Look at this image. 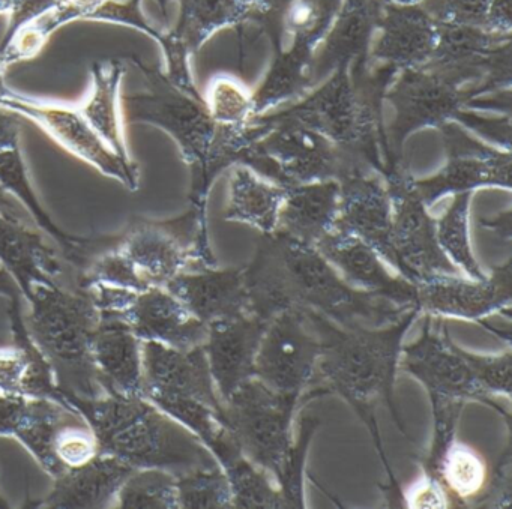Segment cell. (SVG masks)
I'll return each mask as SVG.
<instances>
[{"mask_svg":"<svg viewBox=\"0 0 512 509\" xmlns=\"http://www.w3.org/2000/svg\"><path fill=\"white\" fill-rule=\"evenodd\" d=\"M244 277L250 314L266 320L287 308H307L343 328H383L409 311L350 286L316 248L278 230L262 236Z\"/></svg>","mask_w":512,"mask_h":509,"instance_id":"cell-1","label":"cell"},{"mask_svg":"<svg viewBox=\"0 0 512 509\" xmlns=\"http://www.w3.org/2000/svg\"><path fill=\"white\" fill-rule=\"evenodd\" d=\"M320 341L319 362L311 388L337 394L355 410L371 434L377 454L385 466L389 484L386 490L389 506H403V490L389 466L377 427V410L385 406L400 433L410 439L395 404L394 385L400 365L401 350L407 331L418 319L409 310L400 320L383 328L347 329L317 311L298 308Z\"/></svg>","mask_w":512,"mask_h":509,"instance_id":"cell-2","label":"cell"},{"mask_svg":"<svg viewBox=\"0 0 512 509\" xmlns=\"http://www.w3.org/2000/svg\"><path fill=\"white\" fill-rule=\"evenodd\" d=\"M397 68L370 70L367 59L335 71L311 97L284 112L256 119L257 124L292 122L331 140L359 172L383 173L388 158L382 128V100Z\"/></svg>","mask_w":512,"mask_h":509,"instance_id":"cell-3","label":"cell"},{"mask_svg":"<svg viewBox=\"0 0 512 509\" xmlns=\"http://www.w3.org/2000/svg\"><path fill=\"white\" fill-rule=\"evenodd\" d=\"M61 395L85 416L101 454L119 458L133 469L155 467L181 476L220 466L196 434L143 394Z\"/></svg>","mask_w":512,"mask_h":509,"instance_id":"cell-4","label":"cell"},{"mask_svg":"<svg viewBox=\"0 0 512 509\" xmlns=\"http://www.w3.org/2000/svg\"><path fill=\"white\" fill-rule=\"evenodd\" d=\"M26 328L61 394L77 398L104 395L92 361V337L100 311L91 293L70 284L37 286L25 295Z\"/></svg>","mask_w":512,"mask_h":509,"instance_id":"cell-5","label":"cell"},{"mask_svg":"<svg viewBox=\"0 0 512 509\" xmlns=\"http://www.w3.org/2000/svg\"><path fill=\"white\" fill-rule=\"evenodd\" d=\"M398 370L418 380L431 401L433 409V439L431 442H451L457 431L461 412L467 403H482L511 422L505 412L488 394L457 352L448 326L442 323L439 331L431 326V316L425 314L421 337L401 350Z\"/></svg>","mask_w":512,"mask_h":509,"instance_id":"cell-6","label":"cell"},{"mask_svg":"<svg viewBox=\"0 0 512 509\" xmlns=\"http://www.w3.org/2000/svg\"><path fill=\"white\" fill-rule=\"evenodd\" d=\"M328 395L322 388L307 394H281L259 379L247 380L223 401L220 421L242 454L277 479L293 445V419L299 404Z\"/></svg>","mask_w":512,"mask_h":509,"instance_id":"cell-7","label":"cell"},{"mask_svg":"<svg viewBox=\"0 0 512 509\" xmlns=\"http://www.w3.org/2000/svg\"><path fill=\"white\" fill-rule=\"evenodd\" d=\"M130 61L142 73L145 89L136 94H121L122 122L154 125L167 131L178 142L194 175L205 166L218 131L206 101L197 89L188 91L167 74L152 70L137 59Z\"/></svg>","mask_w":512,"mask_h":509,"instance_id":"cell-8","label":"cell"},{"mask_svg":"<svg viewBox=\"0 0 512 509\" xmlns=\"http://www.w3.org/2000/svg\"><path fill=\"white\" fill-rule=\"evenodd\" d=\"M118 239L122 253L149 286L164 287L182 272L217 268L206 212L194 206L172 220L133 217Z\"/></svg>","mask_w":512,"mask_h":509,"instance_id":"cell-9","label":"cell"},{"mask_svg":"<svg viewBox=\"0 0 512 509\" xmlns=\"http://www.w3.org/2000/svg\"><path fill=\"white\" fill-rule=\"evenodd\" d=\"M257 124V122H256ZM262 125L265 134L251 143L242 164L283 187L319 181H341L359 172L349 158L322 134L292 124Z\"/></svg>","mask_w":512,"mask_h":509,"instance_id":"cell-10","label":"cell"},{"mask_svg":"<svg viewBox=\"0 0 512 509\" xmlns=\"http://www.w3.org/2000/svg\"><path fill=\"white\" fill-rule=\"evenodd\" d=\"M382 176L391 199L392 250L401 277L418 283L437 275H460L437 242L436 220L419 197L404 158L385 166Z\"/></svg>","mask_w":512,"mask_h":509,"instance_id":"cell-11","label":"cell"},{"mask_svg":"<svg viewBox=\"0 0 512 509\" xmlns=\"http://www.w3.org/2000/svg\"><path fill=\"white\" fill-rule=\"evenodd\" d=\"M85 290L91 293L100 313L121 317L142 341L190 350L203 346L208 338V325L194 317L166 287L128 290L94 286Z\"/></svg>","mask_w":512,"mask_h":509,"instance_id":"cell-12","label":"cell"},{"mask_svg":"<svg viewBox=\"0 0 512 509\" xmlns=\"http://www.w3.org/2000/svg\"><path fill=\"white\" fill-rule=\"evenodd\" d=\"M485 94L484 86L463 89L452 80L425 67L406 68L395 88L388 94L395 118L385 133L389 155L383 166L403 158L401 148L413 131L440 127L454 121L476 95Z\"/></svg>","mask_w":512,"mask_h":509,"instance_id":"cell-13","label":"cell"},{"mask_svg":"<svg viewBox=\"0 0 512 509\" xmlns=\"http://www.w3.org/2000/svg\"><path fill=\"white\" fill-rule=\"evenodd\" d=\"M0 109L16 113L40 125L65 151L121 182L130 191L139 187V170L134 161H125L92 130L82 113L74 107L41 103L10 89L0 80Z\"/></svg>","mask_w":512,"mask_h":509,"instance_id":"cell-14","label":"cell"},{"mask_svg":"<svg viewBox=\"0 0 512 509\" xmlns=\"http://www.w3.org/2000/svg\"><path fill=\"white\" fill-rule=\"evenodd\" d=\"M320 352L319 338L302 311L287 308L266 326L254 362V377L281 394H307Z\"/></svg>","mask_w":512,"mask_h":509,"instance_id":"cell-15","label":"cell"},{"mask_svg":"<svg viewBox=\"0 0 512 509\" xmlns=\"http://www.w3.org/2000/svg\"><path fill=\"white\" fill-rule=\"evenodd\" d=\"M448 163L436 175L415 181L425 206L446 194L472 193L479 187L511 188V152H500L476 142L451 122L440 125Z\"/></svg>","mask_w":512,"mask_h":509,"instance_id":"cell-16","label":"cell"},{"mask_svg":"<svg viewBox=\"0 0 512 509\" xmlns=\"http://www.w3.org/2000/svg\"><path fill=\"white\" fill-rule=\"evenodd\" d=\"M416 284V310L431 317H452L484 325L491 314H506L512 304V262L496 266L484 280L437 275Z\"/></svg>","mask_w":512,"mask_h":509,"instance_id":"cell-17","label":"cell"},{"mask_svg":"<svg viewBox=\"0 0 512 509\" xmlns=\"http://www.w3.org/2000/svg\"><path fill=\"white\" fill-rule=\"evenodd\" d=\"M46 236L25 220L22 209L0 208V265L19 284L23 298L37 286H76L73 269Z\"/></svg>","mask_w":512,"mask_h":509,"instance_id":"cell-18","label":"cell"},{"mask_svg":"<svg viewBox=\"0 0 512 509\" xmlns=\"http://www.w3.org/2000/svg\"><path fill=\"white\" fill-rule=\"evenodd\" d=\"M142 394L148 400L185 398L223 412L203 346L173 349L154 341H143Z\"/></svg>","mask_w":512,"mask_h":509,"instance_id":"cell-19","label":"cell"},{"mask_svg":"<svg viewBox=\"0 0 512 509\" xmlns=\"http://www.w3.org/2000/svg\"><path fill=\"white\" fill-rule=\"evenodd\" d=\"M340 202L332 230L367 242L383 260L397 266L392 250V206L386 185L373 173H355L338 181Z\"/></svg>","mask_w":512,"mask_h":509,"instance_id":"cell-20","label":"cell"},{"mask_svg":"<svg viewBox=\"0 0 512 509\" xmlns=\"http://www.w3.org/2000/svg\"><path fill=\"white\" fill-rule=\"evenodd\" d=\"M314 248L340 269L350 286L382 296L398 307L416 310V284L404 277H392L379 254L358 236L331 230Z\"/></svg>","mask_w":512,"mask_h":509,"instance_id":"cell-21","label":"cell"},{"mask_svg":"<svg viewBox=\"0 0 512 509\" xmlns=\"http://www.w3.org/2000/svg\"><path fill=\"white\" fill-rule=\"evenodd\" d=\"M269 320L247 314L212 323L203 343L221 403L254 377V362Z\"/></svg>","mask_w":512,"mask_h":509,"instance_id":"cell-22","label":"cell"},{"mask_svg":"<svg viewBox=\"0 0 512 509\" xmlns=\"http://www.w3.org/2000/svg\"><path fill=\"white\" fill-rule=\"evenodd\" d=\"M164 287L208 326L250 314L244 266L182 272Z\"/></svg>","mask_w":512,"mask_h":509,"instance_id":"cell-23","label":"cell"},{"mask_svg":"<svg viewBox=\"0 0 512 509\" xmlns=\"http://www.w3.org/2000/svg\"><path fill=\"white\" fill-rule=\"evenodd\" d=\"M10 337H0V395L56 397L55 377L29 335L23 302H8Z\"/></svg>","mask_w":512,"mask_h":509,"instance_id":"cell-24","label":"cell"},{"mask_svg":"<svg viewBox=\"0 0 512 509\" xmlns=\"http://www.w3.org/2000/svg\"><path fill=\"white\" fill-rule=\"evenodd\" d=\"M142 346L121 317L100 313L91 352L104 394H142Z\"/></svg>","mask_w":512,"mask_h":509,"instance_id":"cell-25","label":"cell"},{"mask_svg":"<svg viewBox=\"0 0 512 509\" xmlns=\"http://www.w3.org/2000/svg\"><path fill=\"white\" fill-rule=\"evenodd\" d=\"M133 470L119 458L100 452L83 466L53 478L52 490L34 506L47 509L116 508L119 490Z\"/></svg>","mask_w":512,"mask_h":509,"instance_id":"cell-26","label":"cell"},{"mask_svg":"<svg viewBox=\"0 0 512 509\" xmlns=\"http://www.w3.org/2000/svg\"><path fill=\"white\" fill-rule=\"evenodd\" d=\"M20 116L0 109V187L17 200L41 232L58 244L65 262H70L82 238L68 235L53 223L35 196L20 148Z\"/></svg>","mask_w":512,"mask_h":509,"instance_id":"cell-27","label":"cell"},{"mask_svg":"<svg viewBox=\"0 0 512 509\" xmlns=\"http://www.w3.org/2000/svg\"><path fill=\"white\" fill-rule=\"evenodd\" d=\"M377 25L382 37L374 58L397 68L424 67L437 44V25L421 7L388 5L380 11Z\"/></svg>","mask_w":512,"mask_h":509,"instance_id":"cell-28","label":"cell"},{"mask_svg":"<svg viewBox=\"0 0 512 509\" xmlns=\"http://www.w3.org/2000/svg\"><path fill=\"white\" fill-rule=\"evenodd\" d=\"M340 202L338 181H319L286 187L278 212V232L316 247L331 232Z\"/></svg>","mask_w":512,"mask_h":509,"instance_id":"cell-29","label":"cell"},{"mask_svg":"<svg viewBox=\"0 0 512 509\" xmlns=\"http://www.w3.org/2000/svg\"><path fill=\"white\" fill-rule=\"evenodd\" d=\"M181 19L170 37L164 38L169 70L187 68L188 53L202 46L203 41L221 26L238 22L254 5V0H179Z\"/></svg>","mask_w":512,"mask_h":509,"instance_id":"cell-30","label":"cell"},{"mask_svg":"<svg viewBox=\"0 0 512 509\" xmlns=\"http://www.w3.org/2000/svg\"><path fill=\"white\" fill-rule=\"evenodd\" d=\"M379 0H347L340 19L319 56L311 61V85L319 83L331 71L350 67L365 59L371 31L380 16Z\"/></svg>","mask_w":512,"mask_h":509,"instance_id":"cell-31","label":"cell"},{"mask_svg":"<svg viewBox=\"0 0 512 509\" xmlns=\"http://www.w3.org/2000/svg\"><path fill=\"white\" fill-rule=\"evenodd\" d=\"M124 73L125 64L122 61L94 64L91 86L77 110L115 154L122 160L133 161L125 145L121 116V82Z\"/></svg>","mask_w":512,"mask_h":509,"instance_id":"cell-32","label":"cell"},{"mask_svg":"<svg viewBox=\"0 0 512 509\" xmlns=\"http://www.w3.org/2000/svg\"><path fill=\"white\" fill-rule=\"evenodd\" d=\"M284 197L286 187L260 181L250 170L239 167L230 179V202L224 220L248 224L269 235L277 229Z\"/></svg>","mask_w":512,"mask_h":509,"instance_id":"cell-33","label":"cell"},{"mask_svg":"<svg viewBox=\"0 0 512 509\" xmlns=\"http://www.w3.org/2000/svg\"><path fill=\"white\" fill-rule=\"evenodd\" d=\"M488 463L475 448L452 440L436 470L449 500V508H476L479 497L487 487Z\"/></svg>","mask_w":512,"mask_h":509,"instance_id":"cell-34","label":"cell"},{"mask_svg":"<svg viewBox=\"0 0 512 509\" xmlns=\"http://www.w3.org/2000/svg\"><path fill=\"white\" fill-rule=\"evenodd\" d=\"M311 86V49L295 44L290 52L275 61L271 73L254 95L253 113H260L280 101L289 100Z\"/></svg>","mask_w":512,"mask_h":509,"instance_id":"cell-35","label":"cell"},{"mask_svg":"<svg viewBox=\"0 0 512 509\" xmlns=\"http://www.w3.org/2000/svg\"><path fill=\"white\" fill-rule=\"evenodd\" d=\"M472 193L455 194L448 211L436 220V236L449 260L470 280H484L485 274L473 257L469 242V202Z\"/></svg>","mask_w":512,"mask_h":509,"instance_id":"cell-36","label":"cell"},{"mask_svg":"<svg viewBox=\"0 0 512 509\" xmlns=\"http://www.w3.org/2000/svg\"><path fill=\"white\" fill-rule=\"evenodd\" d=\"M116 508L179 509L176 476L155 467L134 469L119 490Z\"/></svg>","mask_w":512,"mask_h":509,"instance_id":"cell-37","label":"cell"},{"mask_svg":"<svg viewBox=\"0 0 512 509\" xmlns=\"http://www.w3.org/2000/svg\"><path fill=\"white\" fill-rule=\"evenodd\" d=\"M179 509L233 508L232 487L220 466L176 476Z\"/></svg>","mask_w":512,"mask_h":509,"instance_id":"cell-38","label":"cell"},{"mask_svg":"<svg viewBox=\"0 0 512 509\" xmlns=\"http://www.w3.org/2000/svg\"><path fill=\"white\" fill-rule=\"evenodd\" d=\"M319 427L320 419L316 416L305 415L299 421L298 439L293 440L283 469L275 479L284 508H305V463H307V452L311 440Z\"/></svg>","mask_w":512,"mask_h":509,"instance_id":"cell-39","label":"cell"},{"mask_svg":"<svg viewBox=\"0 0 512 509\" xmlns=\"http://www.w3.org/2000/svg\"><path fill=\"white\" fill-rule=\"evenodd\" d=\"M340 0H290L286 10V25L295 35V44L313 49L322 38Z\"/></svg>","mask_w":512,"mask_h":509,"instance_id":"cell-40","label":"cell"},{"mask_svg":"<svg viewBox=\"0 0 512 509\" xmlns=\"http://www.w3.org/2000/svg\"><path fill=\"white\" fill-rule=\"evenodd\" d=\"M458 355L472 371L479 385L494 398H511L512 391V352L511 347L499 355H476L467 352L457 344Z\"/></svg>","mask_w":512,"mask_h":509,"instance_id":"cell-41","label":"cell"},{"mask_svg":"<svg viewBox=\"0 0 512 509\" xmlns=\"http://www.w3.org/2000/svg\"><path fill=\"white\" fill-rule=\"evenodd\" d=\"M206 106L217 124L247 125L253 113V98L229 77H217L209 86Z\"/></svg>","mask_w":512,"mask_h":509,"instance_id":"cell-42","label":"cell"},{"mask_svg":"<svg viewBox=\"0 0 512 509\" xmlns=\"http://www.w3.org/2000/svg\"><path fill=\"white\" fill-rule=\"evenodd\" d=\"M491 0H425L422 10L436 25L487 29Z\"/></svg>","mask_w":512,"mask_h":509,"instance_id":"cell-43","label":"cell"},{"mask_svg":"<svg viewBox=\"0 0 512 509\" xmlns=\"http://www.w3.org/2000/svg\"><path fill=\"white\" fill-rule=\"evenodd\" d=\"M512 503V452L511 434L500 452L493 470L490 472L487 487L479 497L476 508H509Z\"/></svg>","mask_w":512,"mask_h":509,"instance_id":"cell-44","label":"cell"},{"mask_svg":"<svg viewBox=\"0 0 512 509\" xmlns=\"http://www.w3.org/2000/svg\"><path fill=\"white\" fill-rule=\"evenodd\" d=\"M403 506L419 509L449 508V500L437 479L421 475V478L413 482L409 490L403 493Z\"/></svg>","mask_w":512,"mask_h":509,"instance_id":"cell-45","label":"cell"},{"mask_svg":"<svg viewBox=\"0 0 512 509\" xmlns=\"http://www.w3.org/2000/svg\"><path fill=\"white\" fill-rule=\"evenodd\" d=\"M454 121L463 122L467 127L473 128L478 133L502 143V145H505L506 151L511 148V118L509 116H506L505 119H485L461 110L455 116Z\"/></svg>","mask_w":512,"mask_h":509,"instance_id":"cell-46","label":"cell"},{"mask_svg":"<svg viewBox=\"0 0 512 509\" xmlns=\"http://www.w3.org/2000/svg\"><path fill=\"white\" fill-rule=\"evenodd\" d=\"M511 19V0H491L487 14L488 31L509 35Z\"/></svg>","mask_w":512,"mask_h":509,"instance_id":"cell-47","label":"cell"},{"mask_svg":"<svg viewBox=\"0 0 512 509\" xmlns=\"http://www.w3.org/2000/svg\"><path fill=\"white\" fill-rule=\"evenodd\" d=\"M44 0H0V16H14L17 20L31 13Z\"/></svg>","mask_w":512,"mask_h":509,"instance_id":"cell-48","label":"cell"},{"mask_svg":"<svg viewBox=\"0 0 512 509\" xmlns=\"http://www.w3.org/2000/svg\"><path fill=\"white\" fill-rule=\"evenodd\" d=\"M0 296L8 299V302H23L22 290L19 284L16 283L10 272L7 269L0 268Z\"/></svg>","mask_w":512,"mask_h":509,"instance_id":"cell-49","label":"cell"},{"mask_svg":"<svg viewBox=\"0 0 512 509\" xmlns=\"http://www.w3.org/2000/svg\"><path fill=\"white\" fill-rule=\"evenodd\" d=\"M484 229H491L509 242L511 239V212L506 211L505 214L499 215V217L493 218V220H479Z\"/></svg>","mask_w":512,"mask_h":509,"instance_id":"cell-50","label":"cell"},{"mask_svg":"<svg viewBox=\"0 0 512 509\" xmlns=\"http://www.w3.org/2000/svg\"><path fill=\"white\" fill-rule=\"evenodd\" d=\"M0 208L20 209L14 197H11L2 187H0Z\"/></svg>","mask_w":512,"mask_h":509,"instance_id":"cell-51","label":"cell"},{"mask_svg":"<svg viewBox=\"0 0 512 509\" xmlns=\"http://www.w3.org/2000/svg\"><path fill=\"white\" fill-rule=\"evenodd\" d=\"M158 4H160L161 10L166 14L167 5H169V0H157Z\"/></svg>","mask_w":512,"mask_h":509,"instance_id":"cell-52","label":"cell"},{"mask_svg":"<svg viewBox=\"0 0 512 509\" xmlns=\"http://www.w3.org/2000/svg\"><path fill=\"white\" fill-rule=\"evenodd\" d=\"M0 508H10V503L5 500V497L0 493Z\"/></svg>","mask_w":512,"mask_h":509,"instance_id":"cell-53","label":"cell"},{"mask_svg":"<svg viewBox=\"0 0 512 509\" xmlns=\"http://www.w3.org/2000/svg\"><path fill=\"white\" fill-rule=\"evenodd\" d=\"M395 2H400V4L404 5H410L413 4V2H416V0H395Z\"/></svg>","mask_w":512,"mask_h":509,"instance_id":"cell-54","label":"cell"},{"mask_svg":"<svg viewBox=\"0 0 512 509\" xmlns=\"http://www.w3.org/2000/svg\"><path fill=\"white\" fill-rule=\"evenodd\" d=\"M5 68L7 67H5V65L0 62V74L4 73Z\"/></svg>","mask_w":512,"mask_h":509,"instance_id":"cell-55","label":"cell"}]
</instances>
